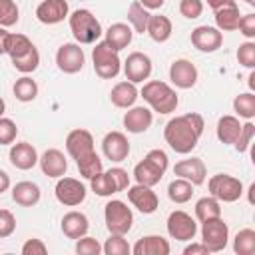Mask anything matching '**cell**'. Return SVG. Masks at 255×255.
I'll return each mask as SVG.
<instances>
[{
    "instance_id": "6da1fadb",
    "label": "cell",
    "mask_w": 255,
    "mask_h": 255,
    "mask_svg": "<svg viewBox=\"0 0 255 255\" xmlns=\"http://www.w3.org/2000/svg\"><path fill=\"white\" fill-rule=\"evenodd\" d=\"M203 118L197 112H189L183 116L171 118L165 128H163V137L165 143L175 151V153H191L203 133Z\"/></svg>"
},
{
    "instance_id": "7a4b0ae2",
    "label": "cell",
    "mask_w": 255,
    "mask_h": 255,
    "mask_svg": "<svg viewBox=\"0 0 255 255\" xmlns=\"http://www.w3.org/2000/svg\"><path fill=\"white\" fill-rule=\"evenodd\" d=\"M139 96L147 102V106L153 112H157L161 116H167V114L175 112L177 106H179V98H177L175 90L169 84L161 82V80H149V82H145L143 88L139 90Z\"/></svg>"
},
{
    "instance_id": "3957f363",
    "label": "cell",
    "mask_w": 255,
    "mask_h": 255,
    "mask_svg": "<svg viewBox=\"0 0 255 255\" xmlns=\"http://www.w3.org/2000/svg\"><path fill=\"white\" fill-rule=\"evenodd\" d=\"M167 165H169V159H167V153L163 149H159V147L149 149L145 153V157L139 163H135L133 177H135L137 183L153 187V185H157L161 181Z\"/></svg>"
},
{
    "instance_id": "277c9868",
    "label": "cell",
    "mask_w": 255,
    "mask_h": 255,
    "mask_svg": "<svg viewBox=\"0 0 255 255\" xmlns=\"http://www.w3.org/2000/svg\"><path fill=\"white\" fill-rule=\"evenodd\" d=\"M68 20H70V30L74 34V40L78 44H96L104 34L100 20L88 8L74 10L68 16Z\"/></svg>"
},
{
    "instance_id": "5b68a950",
    "label": "cell",
    "mask_w": 255,
    "mask_h": 255,
    "mask_svg": "<svg viewBox=\"0 0 255 255\" xmlns=\"http://www.w3.org/2000/svg\"><path fill=\"white\" fill-rule=\"evenodd\" d=\"M92 62H94V72L102 80H112L122 72L120 52L114 50L106 40L96 42V46L92 50Z\"/></svg>"
},
{
    "instance_id": "8992f818",
    "label": "cell",
    "mask_w": 255,
    "mask_h": 255,
    "mask_svg": "<svg viewBox=\"0 0 255 255\" xmlns=\"http://www.w3.org/2000/svg\"><path fill=\"white\" fill-rule=\"evenodd\" d=\"M104 221L110 233L128 235V231L133 225V213L122 199H112L104 207Z\"/></svg>"
},
{
    "instance_id": "52a82bcc",
    "label": "cell",
    "mask_w": 255,
    "mask_h": 255,
    "mask_svg": "<svg viewBox=\"0 0 255 255\" xmlns=\"http://www.w3.org/2000/svg\"><path fill=\"white\" fill-rule=\"evenodd\" d=\"M207 189H209V195H213L217 201H223V203H233L243 195L241 179H237L229 173L211 175L207 181Z\"/></svg>"
},
{
    "instance_id": "ba28073f",
    "label": "cell",
    "mask_w": 255,
    "mask_h": 255,
    "mask_svg": "<svg viewBox=\"0 0 255 255\" xmlns=\"http://www.w3.org/2000/svg\"><path fill=\"white\" fill-rule=\"evenodd\" d=\"M229 227L221 217L207 219L201 223V243L209 249V253H219L227 247Z\"/></svg>"
},
{
    "instance_id": "9c48e42d",
    "label": "cell",
    "mask_w": 255,
    "mask_h": 255,
    "mask_svg": "<svg viewBox=\"0 0 255 255\" xmlns=\"http://www.w3.org/2000/svg\"><path fill=\"white\" fill-rule=\"evenodd\" d=\"M86 64V54L78 42H66L56 52V66L64 74H78Z\"/></svg>"
},
{
    "instance_id": "30bf717a",
    "label": "cell",
    "mask_w": 255,
    "mask_h": 255,
    "mask_svg": "<svg viewBox=\"0 0 255 255\" xmlns=\"http://www.w3.org/2000/svg\"><path fill=\"white\" fill-rule=\"evenodd\" d=\"M66 149L68 153L72 155V159H76V163L96 155V149H94V135L84 129V128H78V129H72L68 135H66Z\"/></svg>"
},
{
    "instance_id": "8fae6325",
    "label": "cell",
    "mask_w": 255,
    "mask_h": 255,
    "mask_svg": "<svg viewBox=\"0 0 255 255\" xmlns=\"http://www.w3.org/2000/svg\"><path fill=\"white\" fill-rule=\"evenodd\" d=\"M86 185L80 181V179H76V177H66V175H62V177H58V183H56V187H54V195H56V199L62 203V205H66V207H76V205H80L84 199H86Z\"/></svg>"
},
{
    "instance_id": "7c38bea8",
    "label": "cell",
    "mask_w": 255,
    "mask_h": 255,
    "mask_svg": "<svg viewBox=\"0 0 255 255\" xmlns=\"http://www.w3.org/2000/svg\"><path fill=\"white\" fill-rule=\"evenodd\" d=\"M165 227H167L169 237L175 239V241H191L197 235V223H195V219L189 213L181 211V209H175V211H171L167 215Z\"/></svg>"
},
{
    "instance_id": "4fadbf2b",
    "label": "cell",
    "mask_w": 255,
    "mask_h": 255,
    "mask_svg": "<svg viewBox=\"0 0 255 255\" xmlns=\"http://www.w3.org/2000/svg\"><path fill=\"white\" fill-rule=\"evenodd\" d=\"M151 70H153L151 58L143 52H131L124 62L126 80L131 84H141L143 80H147L151 76Z\"/></svg>"
},
{
    "instance_id": "5bb4252c",
    "label": "cell",
    "mask_w": 255,
    "mask_h": 255,
    "mask_svg": "<svg viewBox=\"0 0 255 255\" xmlns=\"http://www.w3.org/2000/svg\"><path fill=\"white\" fill-rule=\"evenodd\" d=\"M197 68L195 64H191L189 60L185 58H179V60H173L171 66H169V80L175 88L179 90H189L197 84Z\"/></svg>"
},
{
    "instance_id": "9a60e30c",
    "label": "cell",
    "mask_w": 255,
    "mask_h": 255,
    "mask_svg": "<svg viewBox=\"0 0 255 255\" xmlns=\"http://www.w3.org/2000/svg\"><path fill=\"white\" fill-rule=\"evenodd\" d=\"M191 44L199 52L211 54V52H215V50L221 48V44H223V32L217 30L215 26H207V24L205 26H197L191 32Z\"/></svg>"
},
{
    "instance_id": "2e32d148",
    "label": "cell",
    "mask_w": 255,
    "mask_h": 255,
    "mask_svg": "<svg viewBox=\"0 0 255 255\" xmlns=\"http://www.w3.org/2000/svg\"><path fill=\"white\" fill-rule=\"evenodd\" d=\"M128 199L129 203L143 215H149L153 213L157 207H159V199L155 195V191L149 187V185H141V183H135L131 187H128Z\"/></svg>"
},
{
    "instance_id": "e0dca14e",
    "label": "cell",
    "mask_w": 255,
    "mask_h": 255,
    "mask_svg": "<svg viewBox=\"0 0 255 255\" xmlns=\"http://www.w3.org/2000/svg\"><path fill=\"white\" fill-rule=\"evenodd\" d=\"M68 16H70V6L66 0H42L36 8V18L46 26L60 24Z\"/></svg>"
},
{
    "instance_id": "ac0fdd59",
    "label": "cell",
    "mask_w": 255,
    "mask_h": 255,
    "mask_svg": "<svg viewBox=\"0 0 255 255\" xmlns=\"http://www.w3.org/2000/svg\"><path fill=\"white\" fill-rule=\"evenodd\" d=\"M102 151L110 161H124L129 155V141L122 131H108L102 139Z\"/></svg>"
},
{
    "instance_id": "d6986e66",
    "label": "cell",
    "mask_w": 255,
    "mask_h": 255,
    "mask_svg": "<svg viewBox=\"0 0 255 255\" xmlns=\"http://www.w3.org/2000/svg\"><path fill=\"white\" fill-rule=\"evenodd\" d=\"M173 173L181 179H187L193 185H201V183H205L207 167L201 157H187V159H181L175 163Z\"/></svg>"
},
{
    "instance_id": "ffe728a7",
    "label": "cell",
    "mask_w": 255,
    "mask_h": 255,
    "mask_svg": "<svg viewBox=\"0 0 255 255\" xmlns=\"http://www.w3.org/2000/svg\"><path fill=\"white\" fill-rule=\"evenodd\" d=\"M38 163H40L42 173L48 175V177H54V179L66 175V171H68V159H66L64 151H60V149H56V147L46 149V151L38 157Z\"/></svg>"
},
{
    "instance_id": "44dd1931",
    "label": "cell",
    "mask_w": 255,
    "mask_h": 255,
    "mask_svg": "<svg viewBox=\"0 0 255 255\" xmlns=\"http://www.w3.org/2000/svg\"><path fill=\"white\" fill-rule=\"evenodd\" d=\"M151 122H153V114L145 106H131L124 114V128L129 133H143V131H147Z\"/></svg>"
},
{
    "instance_id": "7402d4cb",
    "label": "cell",
    "mask_w": 255,
    "mask_h": 255,
    "mask_svg": "<svg viewBox=\"0 0 255 255\" xmlns=\"http://www.w3.org/2000/svg\"><path fill=\"white\" fill-rule=\"evenodd\" d=\"M8 157H10V163H12L16 169L28 171V169H32V167L38 163V157H40V155H38V151H36V147H34L32 143H28V141H18V143H12Z\"/></svg>"
},
{
    "instance_id": "603a6c76",
    "label": "cell",
    "mask_w": 255,
    "mask_h": 255,
    "mask_svg": "<svg viewBox=\"0 0 255 255\" xmlns=\"http://www.w3.org/2000/svg\"><path fill=\"white\" fill-rule=\"evenodd\" d=\"M62 233L68 237V239H80L84 235H88V229H90V221L88 217L82 213V211H68L64 217H62Z\"/></svg>"
},
{
    "instance_id": "cb8c5ba5",
    "label": "cell",
    "mask_w": 255,
    "mask_h": 255,
    "mask_svg": "<svg viewBox=\"0 0 255 255\" xmlns=\"http://www.w3.org/2000/svg\"><path fill=\"white\" fill-rule=\"evenodd\" d=\"M133 255H169V241L161 235H145L131 247Z\"/></svg>"
},
{
    "instance_id": "d4e9b609",
    "label": "cell",
    "mask_w": 255,
    "mask_h": 255,
    "mask_svg": "<svg viewBox=\"0 0 255 255\" xmlns=\"http://www.w3.org/2000/svg\"><path fill=\"white\" fill-rule=\"evenodd\" d=\"M213 14H215L213 18H215V28L217 30H221V32H233V30H237L241 14H239V6H237L235 0H231L225 6L213 10Z\"/></svg>"
},
{
    "instance_id": "484cf974",
    "label": "cell",
    "mask_w": 255,
    "mask_h": 255,
    "mask_svg": "<svg viewBox=\"0 0 255 255\" xmlns=\"http://www.w3.org/2000/svg\"><path fill=\"white\" fill-rule=\"evenodd\" d=\"M139 98V90L135 88V84L131 82H118L112 92H110V100L116 108H122V110H128L135 104V100Z\"/></svg>"
},
{
    "instance_id": "4316f807",
    "label": "cell",
    "mask_w": 255,
    "mask_h": 255,
    "mask_svg": "<svg viewBox=\"0 0 255 255\" xmlns=\"http://www.w3.org/2000/svg\"><path fill=\"white\" fill-rule=\"evenodd\" d=\"M40 197H42L40 185L34 181H18L12 187V199L22 207H34L40 201Z\"/></svg>"
},
{
    "instance_id": "83f0119b",
    "label": "cell",
    "mask_w": 255,
    "mask_h": 255,
    "mask_svg": "<svg viewBox=\"0 0 255 255\" xmlns=\"http://www.w3.org/2000/svg\"><path fill=\"white\" fill-rule=\"evenodd\" d=\"M106 42L114 48V50H124V48H128L129 44H131V38H133V30H131V26L129 24H124V22H116V24H112L106 32Z\"/></svg>"
},
{
    "instance_id": "f1b7e54d",
    "label": "cell",
    "mask_w": 255,
    "mask_h": 255,
    "mask_svg": "<svg viewBox=\"0 0 255 255\" xmlns=\"http://www.w3.org/2000/svg\"><path fill=\"white\" fill-rule=\"evenodd\" d=\"M241 122L239 118L235 116H221L219 122H217V128H215V133H217V139L225 145H233L241 133Z\"/></svg>"
},
{
    "instance_id": "f546056e",
    "label": "cell",
    "mask_w": 255,
    "mask_h": 255,
    "mask_svg": "<svg viewBox=\"0 0 255 255\" xmlns=\"http://www.w3.org/2000/svg\"><path fill=\"white\" fill-rule=\"evenodd\" d=\"M145 32L149 34V38L157 44H163L171 38V32H173V26H171V20L163 14H151L149 16V22H147V28Z\"/></svg>"
},
{
    "instance_id": "4dcf8cb0",
    "label": "cell",
    "mask_w": 255,
    "mask_h": 255,
    "mask_svg": "<svg viewBox=\"0 0 255 255\" xmlns=\"http://www.w3.org/2000/svg\"><path fill=\"white\" fill-rule=\"evenodd\" d=\"M149 16H151L149 10L143 8V6L139 4V0H133V2L128 6V22H129L131 30L137 32V34H143V32H145L147 22H149Z\"/></svg>"
},
{
    "instance_id": "1f68e13d",
    "label": "cell",
    "mask_w": 255,
    "mask_h": 255,
    "mask_svg": "<svg viewBox=\"0 0 255 255\" xmlns=\"http://www.w3.org/2000/svg\"><path fill=\"white\" fill-rule=\"evenodd\" d=\"M34 48L32 40L26 34H18V32H10L6 38V54L12 58H22L24 54H28Z\"/></svg>"
},
{
    "instance_id": "d6a6232c",
    "label": "cell",
    "mask_w": 255,
    "mask_h": 255,
    "mask_svg": "<svg viewBox=\"0 0 255 255\" xmlns=\"http://www.w3.org/2000/svg\"><path fill=\"white\" fill-rule=\"evenodd\" d=\"M12 92H14V98H16L18 102L28 104V102H34V100H36V96H38V84H36V80H32L28 74H24L22 78H18V80L14 82Z\"/></svg>"
},
{
    "instance_id": "836d02e7",
    "label": "cell",
    "mask_w": 255,
    "mask_h": 255,
    "mask_svg": "<svg viewBox=\"0 0 255 255\" xmlns=\"http://www.w3.org/2000/svg\"><path fill=\"white\" fill-rule=\"evenodd\" d=\"M195 217L201 223L207 221V219L221 217V201H217L213 195L197 199V203H195Z\"/></svg>"
},
{
    "instance_id": "e575fe53",
    "label": "cell",
    "mask_w": 255,
    "mask_h": 255,
    "mask_svg": "<svg viewBox=\"0 0 255 255\" xmlns=\"http://www.w3.org/2000/svg\"><path fill=\"white\" fill-rule=\"evenodd\" d=\"M193 183H189L187 179H173L169 185H167V197L173 201V203H187L193 195Z\"/></svg>"
},
{
    "instance_id": "d590c367",
    "label": "cell",
    "mask_w": 255,
    "mask_h": 255,
    "mask_svg": "<svg viewBox=\"0 0 255 255\" xmlns=\"http://www.w3.org/2000/svg\"><path fill=\"white\" fill-rule=\"evenodd\" d=\"M90 187L96 195L100 197H110L114 193H118V187H116V181L114 177L110 175V171H100L98 175H94L90 179Z\"/></svg>"
},
{
    "instance_id": "8d00e7d4",
    "label": "cell",
    "mask_w": 255,
    "mask_h": 255,
    "mask_svg": "<svg viewBox=\"0 0 255 255\" xmlns=\"http://www.w3.org/2000/svg\"><path fill=\"white\" fill-rule=\"evenodd\" d=\"M233 251L237 255H253L255 253V231L251 227H245V229L235 233Z\"/></svg>"
},
{
    "instance_id": "74e56055",
    "label": "cell",
    "mask_w": 255,
    "mask_h": 255,
    "mask_svg": "<svg viewBox=\"0 0 255 255\" xmlns=\"http://www.w3.org/2000/svg\"><path fill=\"white\" fill-rule=\"evenodd\" d=\"M233 110L239 118L243 120H253L255 118V94L253 92H245V94H237L233 100Z\"/></svg>"
},
{
    "instance_id": "f35d334b",
    "label": "cell",
    "mask_w": 255,
    "mask_h": 255,
    "mask_svg": "<svg viewBox=\"0 0 255 255\" xmlns=\"http://www.w3.org/2000/svg\"><path fill=\"white\" fill-rule=\"evenodd\" d=\"M12 66H14V70H18L20 74H32V72H36L38 70V66H40V52H38V48L34 46L28 54H24L22 58H12Z\"/></svg>"
},
{
    "instance_id": "ab89813d",
    "label": "cell",
    "mask_w": 255,
    "mask_h": 255,
    "mask_svg": "<svg viewBox=\"0 0 255 255\" xmlns=\"http://www.w3.org/2000/svg\"><path fill=\"white\" fill-rule=\"evenodd\" d=\"M102 251L106 255H128L131 251L126 235H116V233H110V237L106 239V243L102 245Z\"/></svg>"
},
{
    "instance_id": "60d3db41",
    "label": "cell",
    "mask_w": 255,
    "mask_h": 255,
    "mask_svg": "<svg viewBox=\"0 0 255 255\" xmlns=\"http://www.w3.org/2000/svg\"><path fill=\"white\" fill-rule=\"evenodd\" d=\"M18 20H20L18 4L14 0H0V26L10 28V26L18 24Z\"/></svg>"
},
{
    "instance_id": "b9f144b4",
    "label": "cell",
    "mask_w": 255,
    "mask_h": 255,
    "mask_svg": "<svg viewBox=\"0 0 255 255\" xmlns=\"http://www.w3.org/2000/svg\"><path fill=\"white\" fill-rule=\"evenodd\" d=\"M237 60L247 70H253L255 68V42L253 40H247V42L239 44V48H237Z\"/></svg>"
},
{
    "instance_id": "7bdbcfd3",
    "label": "cell",
    "mask_w": 255,
    "mask_h": 255,
    "mask_svg": "<svg viewBox=\"0 0 255 255\" xmlns=\"http://www.w3.org/2000/svg\"><path fill=\"white\" fill-rule=\"evenodd\" d=\"M76 165H78L80 175L86 177V179H92L94 175H98L100 171H104V165H102V159H100L98 153L92 155V157H88V159H84V161H80V163H76Z\"/></svg>"
},
{
    "instance_id": "ee69618b",
    "label": "cell",
    "mask_w": 255,
    "mask_h": 255,
    "mask_svg": "<svg viewBox=\"0 0 255 255\" xmlns=\"http://www.w3.org/2000/svg\"><path fill=\"white\" fill-rule=\"evenodd\" d=\"M18 135V126L10 118H0V145H12Z\"/></svg>"
},
{
    "instance_id": "f6af8a7d",
    "label": "cell",
    "mask_w": 255,
    "mask_h": 255,
    "mask_svg": "<svg viewBox=\"0 0 255 255\" xmlns=\"http://www.w3.org/2000/svg\"><path fill=\"white\" fill-rule=\"evenodd\" d=\"M253 135H255V126H253V122H251V120H247V122L241 126V133H239L237 141L233 143V147H235L239 153L247 151V149H249V145H251V141H253Z\"/></svg>"
},
{
    "instance_id": "bcb514c9",
    "label": "cell",
    "mask_w": 255,
    "mask_h": 255,
    "mask_svg": "<svg viewBox=\"0 0 255 255\" xmlns=\"http://www.w3.org/2000/svg\"><path fill=\"white\" fill-rule=\"evenodd\" d=\"M76 253L78 255H100L102 253V245L98 239L84 235L80 239H76Z\"/></svg>"
},
{
    "instance_id": "7dc6e473",
    "label": "cell",
    "mask_w": 255,
    "mask_h": 255,
    "mask_svg": "<svg viewBox=\"0 0 255 255\" xmlns=\"http://www.w3.org/2000/svg\"><path fill=\"white\" fill-rule=\"evenodd\" d=\"M179 14L187 20H195L203 14V2L201 0H181L179 2Z\"/></svg>"
},
{
    "instance_id": "c3c4849f",
    "label": "cell",
    "mask_w": 255,
    "mask_h": 255,
    "mask_svg": "<svg viewBox=\"0 0 255 255\" xmlns=\"http://www.w3.org/2000/svg\"><path fill=\"white\" fill-rule=\"evenodd\" d=\"M16 231V217L10 209H0V239L10 237Z\"/></svg>"
},
{
    "instance_id": "681fc988",
    "label": "cell",
    "mask_w": 255,
    "mask_h": 255,
    "mask_svg": "<svg viewBox=\"0 0 255 255\" xmlns=\"http://www.w3.org/2000/svg\"><path fill=\"white\" fill-rule=\"evenodd\" d=\"M48 253V247L42 239H28L24 245H22V255H46Z\"/></svg>"
},
{
    "instance_id": "f907efd6",
    "label": "cell",
    "mask_w": 255,
    "mask_h": 255,
    "mask_svg": "<svg viewBox=\"0 0 255 255\" xmlns=\"http://www.w3.org/2000/svg\"><path fill=\"white\" fill-rule=\"evenodd\" d=\"M237 30H239L247 40H253V38H255V14H245V16H241Z\"/></svg>"
},
{
    "instance_id": "816d5d0a",
    "label": "cell",
    "mask_w": 255,
    "mask_h": 255,
    "mask_svg": "<svg viewBox=\"0 0 255 255\" xmlns=\"http://www.w3.org/2000/svg\"><path fill=\"white\" fill-rule=\"evenodd\" d=\"M108 171H110V175H112L114 181H116L118 193H120V191H126V189L129 187V175H128V171H126L124 167H110Z\"/></svg>"
},
{
    "instance_id": "f5cc1de1",
    "label": "cell",
    "mask_w": 255,
    "mask_h": 255,
    "mask_svg": "<svg viewBox=\"0 0 255 255\" xmlns=\"http://www.w3.org/2000/svg\"><path fill=\"white\" fill-rule=\"evenodd\" d=\"M183 255H209V249L203 243H189L183 249Z\"/></svg>"
},
{
    "instance_id": "db71d44e",
    "label": "cell",
    "mask_w": 255,
    "mask_h": 255,
    "mask_svg": "<svg viewBox=\"0 0 255 255\" xmlns=\"http://www.w3.org/2000/svg\"><path fill=\"white\" fill-rule=\"evenodd\" d=\"M8 189H10V175L4 169H0V195L4 191H8Z\"/></svg>"
},
{
    "instance_id": "11a10c76",
    "label": "cell",
    "mask_w": 255,
    "mask_h": 255,
    "mask_svg": "<svg viewBox=\"0 0 255 255\" xmlns=\"http://www.w3.org/2000/svg\"><path fill=\"white\" fill-rule=\"evenodd\" d=\"M163 2L165 0H139V4L143 8H147V10H159L163 6Z\"/></svg>"
},
{
    "instance_id": "9f6ffc18",
    "label": "cell",
    "mask_w": 255,
    "mask_h": 255,
    "mask_svg": "<svg viewBox=\"0 0 255 255\" xmlns=\"http://www.w3.org/2000/svg\"><path fill=\"white\" fill-rule=\"evenodd\" d=\"M8 34H10V32L0 26V56L6 54V38H8Z\"/></svg>"
},
{
    "instance_id": "6f0895ef",
    "label": "cell",
    "mask_w": 255,
    "mask_h": 255,
    "mask_svg": "<svg viewBox=\"0 0 255 255\" xmlns=\"http://www.w3.org/2000/svg\"><path fill=\"white\" fill-rule=\"evenodd\" d=\"M227 2H231V0H207V6H209L211 10H217V8L225 6Z\"/></svg>"
},
{
    "instance_id": "680465c9",
    "label": "cell",
    "mask_w": 255,
    "mask_h": 255,
    "mask_svg": "<svg viewBox=\"0 0 255 255\" xmlns=\"http://www.w3.org/2000/svg\"><path fill=\"white\" fill-rule=\"evenodd\" d=\"M4 112H6V102L2 100V96H0V118L4 116Z\"/></svg>"
},
{
    "instance_id": "91938a15",
    "label": "cell",
    "mask_w": 255,
    "mask_h": 255,
    "mask_svg": "<svg viewBox=\"0 0 255 255\" xmlns=\"http://www.w3.org/2000/svg\"><path fill=\"white\" fill-rule=\"evenodd\" d=\"M253 80H255V72H251V74H249V88H251V90L255 88V82H253Z\"/></svg>"
},
{
    "instance_id": "94428289",
    "label": "cell",
    "mask_w": 255,
    "mask_h": 255,
    "mask_svg": "<svg viewBox=\"0 0 255 255\" xmlns=\"http://www.w3.org/2000/svg\"><path fill=\"white\" fill-rule=\"evenodd\" d=\"M245 2H247V4H251V6L255 4V0H245Z\"/></svg>"
}]
</instances>
